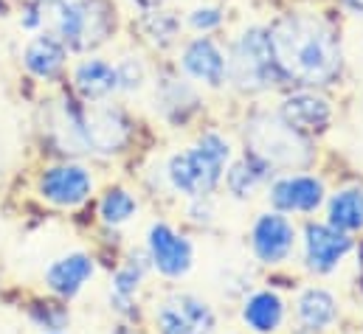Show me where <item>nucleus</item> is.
Listing matches in <instances>:
<instances>
[{"label": "nucleus", "mask_w": 363, "mask_h": 334, "mask_svg": "<svg viewBox=\"0 0 363 334\" xmlns=\"http://www.w3.org/2000/svg\"><path fill=\"white\" fill-rule=\"evenodd\" d=\"M93 258L88 253H68L45 270V284L60 298H74L93 275Z\"/></svg>", "instance_id": "16"}, {"label": "nucleus", "mask_w": 363, "mask_h": 334, "mask_svg": "<svg viewBox=\"0 0 363 334\" xmlns=\"http://www.w3.org/2000/svg\"><path fill=\"white\" fill-rule=\"evenodd\" d=\"M158 101H161V110L169 118H186V113L194 110L197 96H194V90L183 82V79L167 76L164 82L158 84Z\"/></svg>", "instance_id": "22"}, {"label": "nucleus", "mask_w": 363, "mask_h": 334, "mask_svg": "<svg viewBox=\"0 0 363 334\" xmlns=\"http://www.w3.org/2000/svg\"><path fill=\"white\" fill-rule=\"evenodd\" d=\"M23 65H26L28 74H34L40 79L57 76L65 65V42L51 37V34L34 37L23 51Z\"/></svg>", "instance_id": "18"}, {"label": "nucleus", "mask_w": 363, "mask_h": 334, "mask_svg": "<svg viewBox=\"0 0 363 334\" xmlns=\"http://www.w3.org/2000/svg\"><path fill=\"white\" fill-rule=\"evenodd\" d=\"M352 14H358V17H363V0H341Z\"/></svg>", "instance_id": "28"}, {"label": "nucleus", "mask_w": 363, "mask_h": 334, "mask_svg": "<svg viewBox=\"0 0 363 334\" xmlns=\"http://www.w3.org/2000/svg\"><path fill=\"white\" fill-rule=\"evenodd\" d=\"M271 174H273V168L268 166L265 161H259V158H254V155H245V158L234 161L223 177H225L228 191H231L237 200H248V197H254L257 188H262V185L271 180Z\"/></svg>", "instance_id": "20"}, {"label": "nucleus", "mask_w": 363, "mask_h": 334, "mask_svg": "<svg viewBox=\"0 0 363 334\" xmlns=\"http://www.w3.org/2000/svg\"><path fill=\"white\" fill-rule=\"evenodd\" d=\"M223 23V8L220 6H197L189 11V25L200 34H208L214 28H220Z\"/></svg>", "instance_id": "27"}, {"label": "nucleus", "mask_w": 363, "mask_h": 334, "mask_svg": "<svg viewBox=\"0 0 363 334\" xmlns=\"http://www.w3.org/2000/svg\"><path fill=\"white\" fill-rule=\"evenodd\" d=\"M338 321V301L330 289L310 287L296 301V323L304 334L327 332Z\"/></svg>", "instance_id": "15"}, {"label": "nucleus", "mask_w": 363, "mask_h": 334, "mask_svg": "<svg viewBox=\"0 0 363 334\" xmlns=\"http://www.w3.org/2000/svg\"><path fill=\"white\" fill-rule=\"evenodd\" d=\"M327 222L344 234L363 231V188H341L327 202Z\"/></svg>", "instance_id": "21"}, {"label": "nucleus", "mask_w": 363, "mask_h": 334, "mask_svg": "<svg viewBox=\"0 0 363 334\" xmlns=\"http://www.w3.org/2000/svg\"><path fill=\"white\" fill-rule=\"evenodd\" d=\"M23 20L26 28H45L74 51H88L113 31V11L104 0H40Z\"/></svg>", "instance_id": "2"}, {"label": "nucleus", "mask_w": 363, "mask_h": 334, "mask_svg": "<svg viewBox=\"0 0 363 334\" xmlns=\"http://www.w3.org/2000/svg\"><path fill=\"white\" fill-rule=\"evenodd\" d=\"M93 191V177L85 166L77 163H62V166L48 168L40 177V194L60 205V208H74L82 205Z\"/></svg>", "instance_id": "13"}, {"label": "nucleus", "mask_w": 363, "mask_h": 334, "mask_svg": "<svg viewBox=\"0 0 363 334\" xmlns=\"http://www.w3.org/2000/svg\"><path fill=\"white\" fill-rule=\"evenodd\" d=\"M350 250H352L350 234L333 228L330 222H324V225L310 222L304 228V267L310 272H315V275L333 272L347 258Z\"/></svg>", "instance_id": "9"}, {"label": "nucleus", "mask_w": 363, "mask_h": 334, "mask_svg": "<svg viewBox=\"0 0 363 334\" xmlns=\"http://www.w3.org/2000/svg\"><path fill=\"white\" fill-rule=\"evenodd\" d=\"M74 87L85 101H101L110 93L118 90V79H116V65L104 62V59H85L77 65L74 71Z\"/></svg>", "instance_id": "19"}, {"label": "nucleus", "mask_w": 363, "mask_h": 334, "mask_svg": "<svg viewBox=\"0 0 363 334\" xmlns=\"http://www.w3.org/2000/svg\"><path fill=\"white\" fill-rule=\"evenodd\" d=\"M279 115L301 135H313V132H324L333 124V104L315 93V87H304L296 90L290 96H284Z\"/></svg>", "instance_id": "11"}, {"label": "nucleus", "mask_w": 363, "mask_h": 334, "mask_svg": "<svg viewBox=\"0 0 363 334\" xmlns=\"http://www.w3.org/2000/svg\"><path fill=\"white\" fill-rule=\"evenodd\" d=\"M147 253L152 267L167 275V278H183L191 264H194V248L191 242L181 236L175 228H169L167 222H155L150 225L147 234Z\"/></svg>", "instance_id": "8"}, {"label": "nucleus", "mask_w": 363, "mask_h": 334, "mask_svg": "<svg viewBox=\"0 0 363 334\" xmlns=\"http://www.w3.org/2000/svg\"><path fill=\"white\" fill-rule=\"evenodd\" d=\"M141 267H135V264H127V267H121L116 275H113V284H110V301H113V306L118 309V312H124V315H130L133 312V298H135V292H138V287H141Z\"/></svg>", "instance_id": "23"}, {"label": "nucleus", "mask_w": 363, "mask_h": 334, "mask_svg": "<svg viewBox=\"0 0 363 334\" xmlns=\"http://www.w3.org/2000/svg\"><path fill=\"white\" fill-rule=\"evenodd\" d=\"M181 68L189 79L206 84V87H220L225 82V54L206 34L186 42L181 54Z\"/></svg>", "instance_id": "14"}, {"label": "nucleus", "mask_w": 363, "mask_h": 334, "mask_svg": "<svg viewBox=\"0 0 363 334\" xmlns=\"http://www.w3.org/2000/svg\"><path fill=\"white\" fill-rule=\"evenodd\" d=\"M6 14V0H0V17Z\"/></svg>", "instance_id": "30"}, {"label": "nucleus", "mask_w": 363, "mask_h": 334, "mask_svg": "<svg viewBox=\"0 0 363 334\" xmlns=\"http://www.w3.org/2000/svg\"><path fill=\"white\" fill-rule=\"evenodd\" d=\"M225 79L240 93H265L281 82L273 62L268 25H248L225 54Z\"/></svg>", "instance_id": "5"}, {"label": "nucleus", "mask_w": 363, "mask_h": 334, "mask_svg": "<svg viewBox=\"0 0 363 334\" xmlns=\"http://www.w3.org/2000/svg\"><path fill=\"white\" fill-rule=\"evenodd\" d=\"M296 245V228L281 214H262L251 228V250L262 264H281Z\"/></svg>", "instance_id": "12"}, {"label": "nucleus", "mask_w": 363, "mask_h": 334, "mask_svg": "<svg viewBox=\"0 0 363 334\" xmlns=\"http://www.w3.org/2000/svg\"><path fill=\"white\" fill-rule=\"evenodd\" d=\"M361 264H363V258H361Z\"/></svg>", "instance_id": "31"}, {"label": "nucleus", "mask_w": 363, "mask_h": 334, "mask_svg": "<svg viewBox=\"0 0 363 334\" xmlns=\"http://www.w3.org/2000/svg\"><path fill=\"white\" fill-rule=\"evenodd\" d=\"M228 161H231V144L220 132H206L194 146L169 158L167 177L175 191L191 200L208 197L220 185Z\"/></svg>", "instance_id": "3"}, {"label": "nucleus", "mask_w": 363, "mask_h": 334, "mask_svg": "<svg viewBox=\"0 0 363 334\" xmlns=\"http://www.w3.org/2000/svg\"><path fill=\"white\" fill-rule=\"evenodd\" d=\"M144 76H147V71H144L141 59H135V57H124V59L116 65V79H118V90H124V93H133V90H138V87L144 84Z\"/></svg>", "instance_id": "26"}, {"label": "nucleus", "mask_w": 363, "mask_h": 334, "mask_svg": "<svg viewBox=\"0 0 363 334\" xmlns=\"http://www.w3.org/2000/svg\"><path fill=\"white\" fill-rule=\"evenodd\" d=\"M77 127L82 152L116 155L130 141V121L118 107L91 104L88 110H77Z\"/></svg>", "instance_id": "6"}, {"label": "nucleus", "mask_w": 363, "mask_h": 334, "mask_svg": "<svg viewBox=\"0 0 363 334\" xmlns=\"http://www.w3.org/2000/svg\"><path fill=\"white\" fill-rule=\"evenodd\" d=\"M242 323L254 334H276L284 323V301L271 289L254 292L242 306Z\"/></svg>", "instance_id": "17"}, {"label": "nucleus", "mask_w": 363, "mask_h": 334, "mask_svg": "<svg viewBox=\"0 0 363 334\" xmlns=\"http://www.w3.org/2000/svg\"><path fill=\"white\" fill-rule=\"evenodd\" d=\"M135 3H141V6H147V8H158L164 0H135Z\"/></svg>", "instance_id": "29"}, {"label": "nucleus", "mask_w": 363, "mask_h": 334, "mask_svg": "<svg viewBox=\"0 0 363 334\" xmlns=\"http://www.w3.org/2000/svg\"><path fill=\"white\" fill-rule=\"evenodd\" d=\"M155 329L158 334H214L217 315L203 298L175 292L158 304Z\"/></svg>", "instance_id": "7"}, {"label": "nucleus", "mask_w": 363, "mask_h": 334, "mask_svg": "<svg viewBox=\"0 0 363 334\" xmlns=\"http://www.w3.org/2000/svg\"><path fill=\"white\" fill-rule=\"evenodd\" d=\"M248 155L265 161L271 168H301L313 161L307 135L296 132L279 113H257L245 124Z\"/></svg>", "instance_id": "4"}, {"label": "nucleus", "mask_w": 363, "mask_h": 334, "mask_svg": "<svg viewBox=\"0 0 363 334\" xmlns=\"http://www.w3.org/2000/svg\"><path fill=\"white\" fill-rule=\"evenodd\" d=\"M135 211H138V202H135V197H133L130 191H124V188H110V191L101 197V205H99L101 219H104L107 225H113V228L130 222Z\"/></svg>", "instance_id": "24"}, {"label": "nucleus", "mask_w": 363, "mask_h": 334, "mask_svg": "<svg viewBox=\"0 0 363 334\" xmlns=\"http://www.w3.org/2000/svg\"><path fill=\"white\" fill-rule=\"evenodd\" d=\"M324 183L315 174H284L273 180L268 200L281 214H310L324 202Z\"/></svg>", "instance_id": "10"}, {"label": "nucleus", "mask_w": 363, "mask_h": 334, "mask_svg": "<svg viewBox=\"0 0 363 334\" xmlns=\"http://www.w3.org/2000/svg\"><path fill=\"white\" fill-rule=\"evenodd\" d=\"M178 28L181 23L169 14V11H161V8H152L147 17H144V31L152 42L158 45H169L175 37H178Z\"/></svg>", "instance_id": "25"}, {"label": "nucleus", "mask_w": 363, "mask_h": 334, "mask_svg": "<svg viewBox=\"0 0 363 334\" xmlns=\"http://www.w3.org/2000/svg\"><path fill=\"white\" fill-rule=\"evenodd\" d=\"M273 62L281 79L324 87L341 76L344 51L338 28L315 11H287L268 25Z\"/></svg>", "instance_id": "1"}]
</instances>
